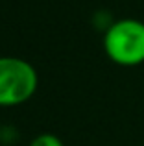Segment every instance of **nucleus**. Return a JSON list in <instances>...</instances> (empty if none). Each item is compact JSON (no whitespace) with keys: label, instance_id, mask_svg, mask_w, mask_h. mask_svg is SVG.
<instances>
[{"label":"nucleus","instance_id":"2","mask_svg":"<svg viewBox=\"0 0 144 146\" xmlns=\"http://www.w3.org/2000/svg\"><path fill=\"white\" fill-rule=\"evenodd\" d=\"M39 87V76L22 57L0 56V106L11 107L28 102Z\"/></svg>","mask_w":144,"mask_h":146},{"label":"nucleus","instance_id":"1","mask_svg":"<svg viewBox=\"0 0 144 146\" xmlns=\"http://www.w3.org/2000/svg\"><path fill=\"white\" fill-rule=\"evenodd\" d=\"M104 50L120 67H139L144 63V22L133 17L115 21L104 33Z\"/></svg>","mask_w":144,"mask_h":146},{"label":"nucleus","instance_id":"3","mask_svg":"<svg viewBox=\"0 0 144 146\" xmlns=\"http://www.w3.org/2000/svg\"><path fill=\"white\" fill-rule=\"evenodd\" d=\"M30 146H65L63 141L54 133H41L30 143Z\"/></svg>","mask_w":144,"mask_h":146}]
</instances>
